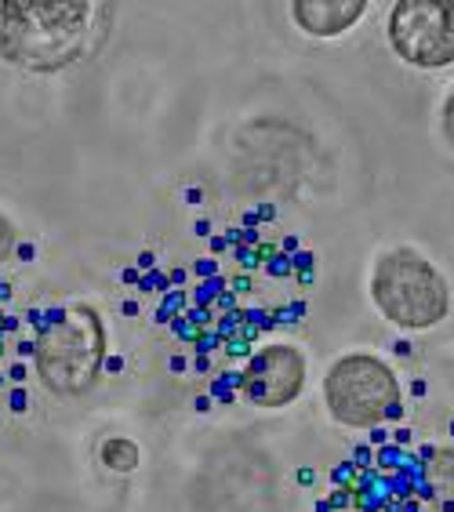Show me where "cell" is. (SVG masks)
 Here are the masks:
<instances>
[{"instance_id": "5", "label": "cell", "mask_w": 454, "mask_h": 512, "mask_svg": "<svg viewBox=\"0 0 454 512\" xmlns=\"http://www.w3.org/2000/svg\"><path fill=\"white\" fill-rule=\"evenodd\" d=\"M353 473V480L327 494L316 512H436L422 451L400 454L393 465H371Z\"/></svg>"}, {"instance_id": "8", "label": "cell", "mask_w": 454, "mask_h": 512, "mask_svg": "<svg viewBox=\"0 0 454 512\" xmlns=\"http://www.w3.org/2000/svg\"><path fill=\"white\" fill-rule=\"evenodd\" d=\"M364 0H295L291 19L309 37H338L364 19Z\"/></svg>"}, {"instance_id": "9", "label": "cell", "mask_w": 454, "mask_h": 512, "mask_svg": "<svg viewBox=\"0 0 454 512\" xmlns=\"http://www.w3.org/2000/svg\"><path fill=\"white\" fill-rule=\"evenodd\" d=\"M99 458L113 473H135L139 469V444L128 440V436H109L106 444H102Z\"/></svg>"}, {"instance_id": "4", "label": "cell", "mask_w": 454, "mask_h": 512, "mask_svg": "<svg viewBox=\"0 0 454 512\" xmlns=\"http://www.w3.org/2000/svg\"><path fill=\"white\" fill-rule=\"evenodd\" d=\"M324 404L338 425L375 429L400 414V378L382 356L346 353L327 371Z\"/></svg>"}, {"instance_id": "11", "label": "cell", "mask_w": 454, "mask_h": 512, "mask_svg": "<svg viewBox=\"0 0 454 512\" xmlns=\"http://www.w3.org/2000/svg\"><path fill=\"white\" fill-rule=\"evenodd\" d=\"M11 247H15V229L4 215H0V262L11 255Z\"/></svg>"}, {"instance_id": "3", "label": "cell", "mask_w": 454, "mask_h": 512, "mask_svg": "<svg viewBox=\"0 0 454 512\" xmlns=\"http://www.w3.org/2000/svg\"><path fill=\"white\" fill-rule=\"evenodd\" d=\"M371 298L378 313L400 331H429L451 313V287L444 273L411 247H393L378 258Z\"/></svg>"}, {"instance_id": "10", "label": "cell", "mask_w": 454, "mask_h": 512, "mask_svg": "<svg viewBox=\"0 0 454 512\" xmlns=\"http://www.w3.org/2000/svg\"><path fill=\"white\" fill-rule=\"evenodd\" d=\"M440 124H444L447 142H451V146H454V88H451V95H447L444 109H440Z\"/></svg>"}, {"instance_id": "1", "label": "cell", "mask_w": 454, "mask_h": 512, "mask_svg": "<svg viewBox=\"0 0 454 512\" xmlns=\"http://www.w3.org/2000/svg\"><path fill=\"white\" fill-rule=\"evenodd\" d=\"M99 4L59 0H4L0 4V59L33 73H55L88 55Z\"/></svg>"}, {"instance_id": "6", "label": "cell", "mask_w": 454, "mask_h": 512, "mask_svg": "<svg viewBox=\"0 0 454 512\" xmlns=\"http://www.w3.org/2000/svg\"><path fill=\"white\" fill-rule=\"evenodd\" d=\"M389 44L407 66L447 69L454 62V4L400 0L389 11Z\"/></svg>"}, {"instance_id": "2", "label": "cell", "mask_w": 454, "mask_h": 512, "mask_svg": "<svg viewBox=\"0 0 454 512\" xmlns=\"http://www.w3.org/2000/svg\"><path fill=\"white\" fill-rule=\"evenodd\" d=\"M102 360H106V324L84 302L55 309L33 342L37 378L55 396H80L95 389Z\"/></svg>"}, {"instance_id": "7", "label": "cell", "mask_w": 454, "mask_h": 512, "mask_svg": "<svg viewBox=\"0 0 454 512\" xmlns=\"http://www.w3.org/2000/svg\"><path fill=\"white\" fill-rule=\"evenodd\" d=\"M240 389L262 411L295 404L306 389V356L295 345H266L247 360Z\"/></svg>"}]
</instances>
